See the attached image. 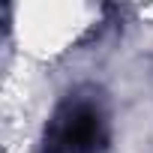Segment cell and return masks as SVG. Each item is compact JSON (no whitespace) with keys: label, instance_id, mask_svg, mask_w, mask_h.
Returning <instances> with one entry per match:
<instances>
[{"label":"cell","instance_id":"1","mask_svg":"<svg viewBox=\"0 0 153 153\" xmlns=\"http://www.w3.org/2000/svg\"><path fill=\"white\" fill-rule=\"evenodd\" d=\"M111 144V111L99 87H75L51 111L39 153H105Z\"/></svg>","mask_w":153,"mask_h":153}]
</instances>
